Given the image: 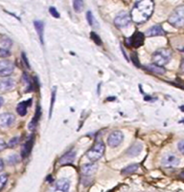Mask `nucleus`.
Returning a JSON list of instances; mask_svg holds the SVG:
<instances>
[{"label": "nucleus", "instance_id": "1", "mask_svg": "<svg viewBox=\"0 0 184 192\" xmlns=\"http://www.w3.org/2000/svg\"><path fill=\"white\" fill-rule=\"evenodd\" d=\"M153 0H138L131 12V20L135 24L145 23L153 12Z\"/></svg>", "mask_w": 184, "mask_h": 192}, {"label": "nucleus", "instance_id": "2", "mask_svg": "<svg viewBox=\"0 0 184 192\" xmlns=\"http://www.w3.org/2000/svg\"><path fill=\"white\" fill-rule=\"evenodd\" d=\"M172 55L173 53L171 50L167 48H159L153 54V62L155 65L163 67L171 60Z\"/></svg>", "mask_w": 184, "mask_h": 192}, {"label": "nucleus", "instance_id": "3", "mask_svg": "<svg viewBox=\"0 0 184 192\" xmlns=\"http://www.w3.org/2000/svg\"><path fill=\"white\" fill-rule=\"evenodd\" d=\"M168 22L173 27L179 28L184 25V5L178 7L168 18Z\"/></svg>", "mask_w": 184, "mask_h": 192}, {"label": "nucleus", "instance_id": "4", "mask_svg": "<svg viewBox=\"0 0 184 192\" xmlns=\"http://www.w3.org/2000/svg\"><path fill=\"white\" fill-rule=\"evenodd\" d=\"M105 150V145L103 141H98L92 146L86 153V157L91 162H96L103 157Z\"/></svg>", "mask_w": 184, "mask_h": 192}, {"label": "nucleus", "instance_id": "5", "mask_svg": "<svg viewBox=\"0 0 184 192\" xmlns=\"http://www.w3.org/2000/svg\"><path fill=\"white\" fill-rule=\"evenodd\" d=\"M145 39V35L141 32H135L130 38L126 39V45L128 47H134L138 48L141 45H143Z\"/></svg>", "mask_w": 184, "mask_h": 192}, {"label": "nucleus", "instance_id": "6", "mask_svg": "<svg viewBox=\"0 0 184 192\" xmlns=\"http://www.w3.org/2000/svg\"><path fill=\"white\" fill-rule=\"evenodd\" d=\"M161 162L166 167H175L179 165L180 159L174 153H167L163 156Z\"/></svg>", "mask_w": 184, "mask_h": 192}, {"label": "nucleus", "instance_id": "7", "mask_svg": "<svg viewBox=\"0 0 184 192\" xmlns=\"http://www.w3.org/2000/svg\"><path fill=\"white\" fill-rule=\"evenodd\" d=\"M131 13L127 12H121L114 19V24L118 28H124L128 26L131 22Z\"/></svg>", "mask_w": 184, "mask_h": 192}, {"label": "nucleus", "instance_id": "8", "mask_svg": "<svg viewBox=\"0 0 184 192\" xmlns=\"http://www.w3.org/2000/svg\"><path fill=\"white\" fill-rule=\"evenodd\" d=\"M124 140V134L122 131L115 130L113 131L108 139V144L110 147H116L119 144H121V143Z\"/></svg>", "mask_w": 184, "mask_h": 192}, {"label": "nucleus", "instance_id": "9", "mask_svg": "<svg viewBox=\"0 0 184 192\" xmlns=\"http://www.w3.org/2000/svg\"><path fill=\"white\" fill-rule=\"evenodd\" d=\"M15 65L9 60H0V76H8L13 74Z\"/></svg>", "mask_w": 184, "mask_h": 192}, {"label": "nucleus", "instance_id": "10", "mask_svg": "<svg viewBox=\"0 0 184 192\" xmlns=\"http://www.w3.org/2000/svg\"><path fill=\"white\" fill-rule=\"evenodd\" d=\"M16 122V117L11 113H3L0 115V126L3 128L10 127Z\"/></svg>", "mask_w": 184, "mask_h": 192}, {"label": "nucleus", "instance_id": "11", "mask_svg": "<svg viewBox=\"0 0 184 192\" xmlns=\"http://www.w3.org/2000/svg\"><path fill=\"white\" fill-rule=\"evenodd\" d=\"M70 187V182L69 180L62 178L56 183L55 187L53 188V192H68Z\"/></svg>", "mask_w": 184, "mask_h": 192}, {"label": "nucleus", "instance_id": "12", "mask_svg": "<svg viewBox=\"0 0 184 192\" xmlns=\"http://www.w3.org/2000/svg\"><path fill=\"white\" fill-rule=\"evenodd\" d=\"M16 86V82L12 79H4L0 80V92H8L13 89Z\"/></svg>", "mask_w": 184, "mask_h": 192}, {"label": "nucleus", "instance_id": "13", "mask_svg": "<svg viewBox=\"0 0 184 192\" xmlns=\"http://www.w3.org/2000/svg\"><path fill=\"white\" fill-rule=\"evenodd\" d=\"M33 145H34V137L32 136L29 138V140H27V141L23 144L22 149H21V157L22 158L28 157L33 149Z\"/></svg>", "mask_w": 184, "mask_h": 192}, {"label": "nucleus", "instance_id": "14", "mask_svg": "<svg viewBox=\"0 0 184 192\" xmlns=\"http://www.w3.org/2000/svg\"><path fill=\"white\" fill-rule=\"evenodd\" d=\"M146 34L148 37H160V35H164L165 32L161 25H154L147 30Z\"/></svg>", "mask_w": 184, "mask_h": 192}, {"label": "nucleus", "instance_id": "15", "mask_svg": "<svg viewBox=\"0 0 184 192\" xmlns=\"http://www.w3.org/2000/svg\"><path fill=\"white\" fill-rule=\"evenodd\" d=\"M75 158H76V151L72 149V150L65 153L60 159V163L61 165H69V163H72L75 161Z\"/></svg>", "mask_w": 184, "mask_h": 192}, {"label": "nucleus", "instance_id": "16", "mask_svg": "<svg viewBox=\"0 0 184 192\" xmlns=\"http://www.w3.org/2000/svg\"><path fill=\"white\" fill-rule=\"evenodd\" d=\"M31 103H32V99H28V101H22V102L18 103L17 107V112L18 115L21 116V117L25 116L27 114L28 106L31 105Z\"/></svg>", "mask_w": 184, "mask_h": 192}, {"label": "nucleus", "instance_id": "17", "mask_svg": "<svg viewBox=\"0 0 184 192\" xmlns=\"http://www.w3.org/2000/svg\"><path fill=\"white\" fill-rule=\"evenodd\" d=\"M97 170V165L95 163H87L82 166V173L86 176H90L93 173L96 172Z\"/></svg>", "mask_w": 184, "mask_h": 192}, {"label": "nucleus", "instance_id": "18", "mask_svg": "<svg viewBox=\"0 0 184 192\" xmlns=\"http://www.w3.org/2000/svg\"><path fill=\"white\" fill-rule=\"evenodd\" d=\"M34 26H35V29H36L38 34H39V37L40 39V42L42 44H43V31H44V24L42 21L40 20H36L34 22Z\"/></svg>", "mask_w": 184, "mask_h": 192}, {"label": "nucleus", "instance_id": "19", "mask_svg": "<svg viewBox=\"0 0 184 192\" xmlns=\"http://www.w3.org/2000/svg\"><path fill=\"white\" fill-rule=\"evenodd\" d=\"M39 118H40V107H39V106H38V107H37V111H36V114H35V116H34L33 119L31 120V123H30V124H29V129H30L31 131H33V130L36 129V127H37V125H38V123H39Z\"/></svg>", "mask_w": 184, "mask_h": 192}, {"label": "nucleus", "instance_id": "20", "mask_svg": "<svg viewBox=\"0 0 184 192\" xmlns=\"http://www.w3.org/2000/svg\"><path fill=\"white\" fill-rule=\"evenodd\" d=\"M145 68L149 71H151V72H153L155 74H158V75H163L166 73V70L163 68V67H160V66H157L155 65V64H150V65H147L145 66Z\"/></svg>", "mask_w": 184, "mask_h": 192}, {"label": "nucleus", "instance_id": "21", "mask_svg": "<svg viewBox=\"0 0 184 192\" xmlns=\"http://www.w3.org/2000/svg\"><path fill=\"white\" fill-rule=\"evenodd\" d=\"M138 167H139V165H129V166H127L126 168H124L123 169V171H122V174L123 175H131V174H132V173H134L136 171V170L138 169Z\"/></svg>", "mask_w": 184, "mask_h": 192}, {"label": "nucleus", "instance_id": "22", "mask_svg": "<svg viewBox=\"0 0 184 192\" xmlns=\"http://www.w3.org/2000/svg\"><path fill=\"white\" fill-rule=\"evenodd\" d=\"M83 0H73V8L77 12H81L83 10Z\"/></svg>", "mask_w": 184, "mask_h": 192}, {"label": "nucleus", "instance_id": "23", "mask_svg": "<svg viewBox=\"0 0 184 192\" xmlns=\"http://www.w3.org/2000/svg\"><path fill=\"white\" fill-rule=\"evenodd\" d=\"M90 37H91L92 40H93V41L95 42V43H96L97 45L101 46V45L103 44L102 39L100 38V37H99V35H98L96 33H94V32H91V34H90Z\"/></svg>", "mask_w": 184, "mask_h": 192}, {"label": "nucleus", "instance_id": "24", "mask_svg": "<svg viewBox=\"0 0 184 192\" xmlns=\"http://www.w3.org/2000/svg\"><path fill=\"white\" fill-rule=\"evenodd\" d=\"M18 162H19V157H18V155H17V154H13L8 158V163H9V165H16V163H17Z\"/></svg>", "mask_w": 184, "mask_h": 192}, {"label": "nucleus", "instance_id": "25", "mask_svg": "<svg viewBox=\"0 0 184 192\" xmlns=\"http://www.w3.org/2000/svg\"><path fill=\"white\" fill-rule=\"evenodd\" d=\"M19 143V138L17 137H15V138H13L10 140V141L8 143V147L10 148H13V147H16Z\"/></svg>", "mask_w": 184, "mask_h": 192}, {"label": "nucleus", "instance_id": "26", "mask_svg": "<svg viewBox=\"0 0 184 192\" xmlns=\"http://www.w3.org/2000/svg\"><path fill=\"white\" fill-rule=\"evenodd\" d=\"M7 181H8V175H7V174L0 175V190L4 187Z\"/></svg>", "mask_w": 184, "mask_h": 192}, {"label": "nucleus", "instance_id": "27", "mask_svg": "<svg viewBox=\"0 0 184 192\" xmlns=\"http://www.w3.org/2000/svg\"><path fill=\"white\" fill-rule=\"evenodd\" d=\"M55 98H56V88H54L52 92V98H51V106H50V111H49V118H51L52 112H53V106L55 103Z\"/></svg>", "mask_w": 184, "mask_h": 192}, {"label": "nucleus", "instance_id": "28", "mask_svg": "<svg viewBox=\"0 0 184 192\" xmlns=\"http://www.w3.org/2000/svg\"><path fill=\"white\" fill-rule=\"evenodd\" d=\"M86 19H87V22H88V24L90 26L94 25V21H95L94 20V16H93V15H92V12L90 11L86 12Z\"/></svg>", "mask_w": 184, "mask_h": 192}, {"label": "nucleus", "instance_id": "29", "mask_svg": "<svg viewBox=\"0 0 184 192\" xmlns=\"http://www.w3.org/2000/svg\"><path fill=\"white\" fill-rule=\"evenodd\" d=\"M0 41H1V44H2L4 47H6V48L11 47V46H12V44H13L12 40H11L10 38H8V37H4L3 39H1Z\"/></svg>", "mask_w": 184, "mask_h": 192}, {"label": "nucleus", "instance_id": "30", "mask_svg": "<svg viewBox=\"0 0 184 192\" xmlns=\"http://www.w3.org/2000/svg\"><path fill=\"white\" fill-rule=\"evenodd\" d=\"M49 12L51 13V16L55 18H60V13L59 12L57 11V9L55 8V7H50L49 8Z\"/></svg>", "mask_w": 184, "mask_h": 192}, {"label": "nucleus", "instance_id": "31", "mask_svg": "<svg viewBox=\"0 0 184 192\" xmlns=\"http://www.w3.org/2000/svg\"><path fill=\"white\" fill-rule=\"evenodd\" d=\"M11 55L9 50H7L6 48H0V58H7Z\"/></svg>", "mask_w": 184, "mask_h": 192}, {"label": "nucleus", "instance_id": "32", "mask_svg": "<svg viewBox=\"0 0 184 192\" xmlns=\"http://www.w3.org/2000/svg\"><path fill=\"white\" fill-rule=\"evenodd\" d=\"M131 59L133 61V64L137 67H140V63H139V59L137 58V55L135 53H132L131 54Z\"/></svg>", "mask_w": 184, "mask_h": 192}, {"label": "nucleus", "instance_id": "33", "mask_svg": "<svg viewBox=\"0 0 184 192\" xmlns=\"http://www.w3.org/2000/svg\"><path fill=\"white\" fill-rule=\"evenodd\" d=\"M6 147H8V144H7L5 143V140H4L0 139V152L3 151Z\"/></svg>", "mask_w": 184, "mask_h": 192}, {"label": "nucleus", "instance_id": "34", "mask_svg": "<svg viewBox=\"0 0 184 192\" xmlns=\"http://www.w3.org/2000/svg\"><path fill=\"white\" fill-rule=\"evenodd\" d=\"M178 150H179L182 154H184V140H181V141H179V143H178Z\"/></svg>", "mask_w": 184, "mask_h": 192}, {"label": "nucleus", "instance_id": "35", "mask_svg": "<svg viewBox=\"0 0 184 192\" xmlns=\"http://www.w3.org/2000/svg\"><path fill=\"white\" fill-rule=\"evenodd\" d=\"M22 59L24 61V64L26 65V67L27 68H30V64H29V62H28V59L26 58V55H25L24 53H22Z\"/></svg>", "mask_w": 184, "mask_h": 192}, {"label": "nucleus", "instance_id": "36", "mask_svg": "<svg viewBox=\"0 0 184 192\" xmlns=\"http://www.w3.org/2000/svg\"><path fill=\"white\" fill-rule=\"evenodd\" d=\"M179 69H180V71H181L182 73H184V58L182 59V60H181V62H180Z\"/></svg>", "mask_w": 184, "mask_h": 192}, {"label": "nucleus", "instance_id": "37", "mask_svg": "<svg viewBox=\"0 0 184 192\" xmlns=\"http://www.w3.org/2000/svg\"><path fill=\"white\" fill-rule=\"evenodd\" d=\"M3 168H4V162L2 159H0V171H2Z\"/></svg>", "mask_w": 184, "mask_h": 192}, {"label": "nucleus", "instance_id": "38", "mask_svg": "<svg viewBox=\"0 0 184 192\" xmlns=\"http://www.w3.org/2000/svg\"><path fill=\"white\" fill-rule=\"evenodd\" d=\"M121 50H122V53L124 54V56H125V59H126L127 60H129V59H128V55H126V53H125V50H124V48H123V47L121 48Z\"/></svg>", "mask_w": 184, "mask_h": 192}, {"label": "nucleus", "instance_id": "39", "mask_svg": "<svg viewBox=\"0 0 184 192\" xmlns=\"http://www.w3.org/2000/svg\"><path fill=\"white\" fill-rule=\"evenodd\" d=\"M3 103H4V99H3V98L0 97V107L3 105Z\"/></svg>", "mask_w": 184, "mask_h": 192}, {"label": "nucleus", "instance_id": "40", "mask_svg": "<svg viewBox=\"0 0 184 192\" xmlns=\"http://www.w3.org/2000/svg\"><path fill=\"white\" fill-rule=\"evenodd\" d=\"M179 176H180V178H181L182 180H184V171H183V172H181Z\"/></svg>", "mask_w": 184, "mask_h": 192}, {"label": "nucleus", "instance_id": "41", "mask_svg": "<svg viewBox=\"0 0 184 192\" xmlns=\"http://www.w3.org/2000/svg\"><path fill=\"white\" fill-rule=\"evenodd\" d=\"M179 108H180V110H181L182 112H184V105H182V106H180V107H179Z\"/></svg>", "mask_w": 184, "mask_h": 192}, {"label": "nucleus", "instance_id": "42", "mask_svg": "<svg viewBox=\"0 0 184 192\" xmlns=\"http://www.w3.org/2000/svg\"><path fill=\"white\" fill-rule=\"evenodd\" d=\"M179 123H184V119L180 120V122H179Z\"/></svg>", "mask_w": 184, "mask_h": 192}]
</instances>
